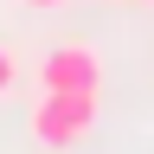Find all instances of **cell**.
<instances>
[{
    "mask_svg": "<svg viewBox=\"0 0 154 154\" xmlns=\"http://www.w3.org/2000/svg\"><path fill=\"white\" fill-rule=\"evenodd\" d=\"M26 135L38 148L64 154V148H84L96 135V90H45L26 116Z\"/></svg>",
    "mask_w": 154,
    "mask_h": 154,
    "instance_id": "6da1fadb",
    "label": "cell"
},
{
    "mask_svg": "<svg viewBox=\"0 0 154 154\" xmlns=\"http://www.w3.org/2000/svg\"><path fill=\"white\" fill-rule=\"evenodd\" d=\"M38 90H103V58L90 45H51L38 58Z\"/></svg>",
    "mask_w": 154,
    "mask_h": 154,
    "instance_id": "7a4b0ae2",
    "label": "cell"
},
{
    "mask_svg": "<svg viewBox=\"0 0 154 154\" xmlns=\"http://www.w3.org/2000/svg\"><path fill=\"white\" fill-rule=\"evenodd\" d=\"M13 77H19V58H13V45H0V96L13 90Z\"/></svg>",
    "mask_w": 154,
    "mask_h": 154,
    "instance_id": "3957f363",
    "label": "cell"
},
{
    "mask_svg": "<svg viewBox=\"0 0 154 154\" xmlns=\"http://www.w3.org/2000/svg\"><path fill=\"white\" fill-rule=\"evenodd\" d=\"M26 7H38V13H45V7H64V0H26Z\"/></svg>",
    "mask_w": 154,
    "mask_h": 154,
    "instance_id": "277c9868",
    "label": "cell"
},
{
    "mask_svg": "<svg viewBox=\"0 0 154 154\" xmlns=\"http://www.w3.org/2000/svg\"><path fill=\"white\" fill-rule=\"evenodd\" d=\"M148 7H154V0H148Z\"/></svg>",
    "mask_w": 154,
    "mask_h": 154,
    "instance_id": "5b68a950",
    "label": "cell"
}]
</instances>
